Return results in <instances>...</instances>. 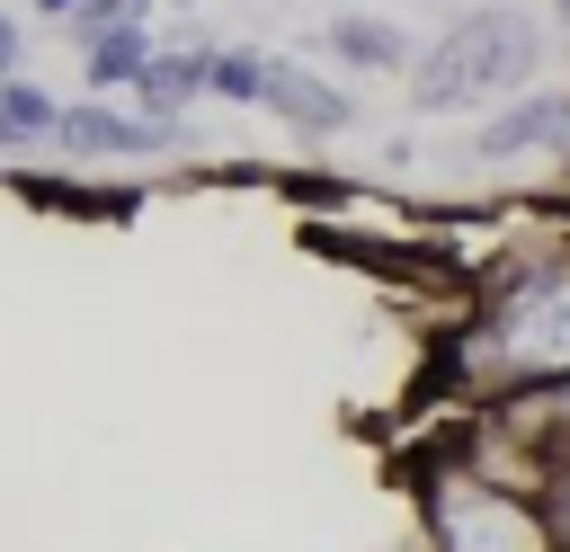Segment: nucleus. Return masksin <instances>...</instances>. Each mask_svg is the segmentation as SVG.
Instances as JSON below:
<instances>
[{"instance_id":"nucleus-1","label":"nucleus","mask_w":570,"mask_h":552,"mask_svg":"<svg viewBox=\"0 0 570 552\" xmlns=\"http://www.w3.org/2000/svg\"><path fill=\"white\" fill-rule=\"evenodd\" d=\"M428 383H445L463 410L570 383V223L552 240H517L490 276H472V303L445 321Z\"/></svg>"},{"instance_id":"nucleus-2","label":"nucleus","mask_w":570,"mask_h":552,"mask_svg":"<svg viewBox=\"0 0 570 552\" xmlns=\"http://www.w3.org/2000/svg\"><path fill=\"white\" fill-rule=\"evenodd\" d=\"M543 53H552V27L534 18V0H472L463 18H445L419 62H410V107L419 116H472V107H499L517 89L543 80Z\"/></svg>"},{"instance_id":"nucleus-3","label":"nucleus","mask_w":570,"mask_h":552,"mask_svg":"<svg viewBox=\"0 0 570 552\" xmlns=\"http://www.w3.org/2000/svg\"><path fill=\"white\" fill-rule=\"evenodd\" d=\"M401 490H410V525L428 552H552V525H543V499L481 472L454 436L410 454L401 463Z\"/></svg>"},{"instance_id":"nucleus-4","label":"nucleus","mask_w":570,"mask_h":552,"mask_svg":"<svg viewBox=\"0 0 570 552\" xmlns=\"http://www.w3.org/2000/svg\"><path fill=\"white\" fill-rule=\"evenodd\" d=\"M53 151H62L71 169H116V160H160V151H196V134H187V125H160V116H142L134 98H62Z\"/></svg>"},{"instance_id":"nucleus-5","label":"nucleus","mask_w":570,"mask_h":552,"mask_svg":"<svg viewBox=\"0 0 570 552\" xmlns=\"http://www.w3.org/2000/svg\"><path fill=\"white\" fill-rule=\"evenodd\" d=\"M463 151L481 169H508V160H570V89L534 80L499 107H481V125L463 134Z\"/></svg>"},{"instance_id":"nucleus-6","label":"nucleus","mask_w":570,"mask_h":552,"mask_svg":"<svg viewBox=\"0 0 570 552\" xmlns=\"http://www.w3.org/2000/svg\"><path fill=\"white\" fill-rule=\"evenodd\" d=\"M258 116H276L294 142H338V134L365 125L356 89L338 71H321V62H294V53H276V80H267V107Z\"/></svg>"},{"instance_id":"nucleus-7","label":"nucleus","mask_w":570,"mask_h":552,"mask_svg":"<svg viewBox=\"0 0 570 552\" xmlns=\"http://www.w3.org/2000/svg\"><path fill=\"white\" fill-rule=\"evenodd\" d=\"M321 53L338 62V71H356V80H410V62H419V36L401 27V18H374V9H338L330 27H321Z\"/></svg>"},{"instance_id":"nucleus-8","label":"nucleus","mask_w":570,"mask_h":552,"mask_svg":"<svg viewBox=\"0 0 570 552\" xmlns=\"http://www.w3.org/2000/svg\"><path fill=\"white\" fill-rule=\"evenodd\" d=\"M205 98H214V36L178 27V45H160L151 71L134 80V107L160 125H187V107H205Z\"/></svg>"},{"instance_id":"nucleus-9","label":"nucleus","mask_w":570,"mask_h":552,"mask_svg":"<svg viewBox=\"0 0 570 552\" xmlns=\"http://www.w3.org/2000/svg\"><path fill=\"white\" fill-rule=\"evenodd\" d=\"M27 205H45V214H80V223H134L142 214V187H89L80 169L71 178H36V169H0Z\"/></svg>"},{"instance_id":"nucleus-10","label":"nucleus","mask_w":570,"mask_h":552,"mask_svg":"<svg viewBox=\"0 0 570 552\" xmlns=\"http://www.w3.org/2000/svg\"><path fill=\"white\" fill-rule=\"evenodd\" d=\"M151 53H160L151 27H116V36H98V45L80 53V98H134V80L151 71Z\"/></svg>"},{"instance_id":"nucleus-11","label":"nucleus","mask_w":570,"mask_h":552,"mask_svg":"<svg viewBox=\"0 0 570 552\" xmlns=\"http://www.w3.org/2000/svg\"><path fill=\"white\" fill-rule=\"evenodd\" d=\"M53 125H62V98H53L45 80L9 71V80H0V151H9V160H18V151H53Z\"/></svg>"},{"instance_id":"nucleus-12","label":"nucleus","mask_w":570,"mask_h":552,"mask_svg":"<svg viewBox=\"0 0 570 552\" xmlns=\"http://www.w3.org/2000/svg\"><path fill=\"white\" fill-rule=\"evenodd\" d=\"M267 80H276L267 45H249V36L214 45V107H267Z\"/></svg>"},{"instance_id":"nucleus-13","label":"nucleus","mask_w":570,"mask_h":552,"mask_svg":"<svg viewBox=\"0 0 570 552\" xmlns=\"http://www.w3.org/2000/svg\"><path fill=\"white\" fill-rule=\"evenodd\" d=\"M151 9H160V0H80L53 36H71V45L89 53V45H98V36H116V27H151Z\"/></svg>"},{"instance_id":"nucleus-14","label":"nucleus","mask_w":570,"mask_h":552,"mask_svg":"<svg viewBox=\"0 0 570 552\" xmlns=\"http://www.w3.org/2000/svg\"><path fill=\"white\" fill-rule=\"evenodd\" d=\"M534 499H543V525H552V552H570V454L534 481Z\"/></svg>"},{"instance_id":"nucleus-15","label":"nucleus","mask_w":570,"mask_h":552,"mask_svg":"<svg viewBox=\"0 0 570 552\" xmlns=\"http://www.w3.org/2000/svg\"><path fill=\"white\" fill-rule=\"evenodd\" d=\"M9 71H27V18L18 9H0V80Z\"/></svg>"},{"instance_id":"nucleus-16","label":"nucleus","mask_w":570,"mask_h":552,"mask_svg":"<svg viewBox=\"0 0 570 552\" xmlns=\"http://www.w3.org/2000/svg\"><path fill=\"white\" fill-rule=\"evenodd\" d=\"M27 9H36V18H45V27H62V18H71V9H80V0H27Z\"/></svg>"},{"instance_id":"nucleus-17","label":"nucleus","mask_w":570,"mask_h":552,"mask_svg":"<svg viewBox=\"0 0 570 552\" xmlns=\"http://www.w3.org/2000/svg\"><path fill=\"white\" fill-rule=\"evenodd\" d=\"M543 9H552V27H570V0H543Z\"/></svg>"},{"instance_id":"nucleus-18","label":"nucleus","mask_w":570,"mask_h":552,"mask_svg":"<svg viewBox=\"0 0 570 552\" xmlns=\"http://www.w3.org/2000/svg\"><path fill=\"white\" fill-rule=\"evenodd\" d=\"M169 9H196V0H169Z\"/></svg>"},{"instance_id":"nucleus-19","label":"nucleus","mask_w":570,"mask_h":552,"mask_svg":"<svg viewBox=\"0 0 570 552\" xmlns=\"http://www.w3.org/2000/svg\"><path fill=\"white\" fill-rule=\"evenodd\" d=\"M0 169H9V151H0Z\"/></svg>"},{"instance_id":"nucleus-20","label":"nucleus","mask_w":570,"mask_h":552,"mask_svg":"<svg viewBox=\"0 0 570 552\" xmlns=\"http://www.w3.org/2000/svg\"><path fill=\"white\" fill-rule=\"evenodd\" d=\"M0 9H18V0H0Z\"/></svg>"},{"instance_id":"nucleus-21","label":"nucleus","mask_w":570,"mask_h":552,"mask_svg":"<svg viewBox=\"0 0 570 552\" xmlns=\"http://www.w3.org/2000/svg\"><path fill=\"white\" fill-rule=\"evenodd\" d=\"M338 9H347V0H338Z\"/></svg>"}]
</instances>
